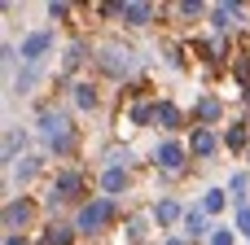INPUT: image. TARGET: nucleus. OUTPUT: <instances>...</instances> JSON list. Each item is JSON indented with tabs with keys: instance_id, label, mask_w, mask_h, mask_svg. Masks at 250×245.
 Instances as JSON below:
<instances>
[{
	"instance_id": "nucleus-1",
	"label": "nucleus",
	"mask_w": 250,
	"mask_h": 245,
	"mask_svg": "<svg viewBox=\"0 0 250 245\" xmlns=\"http://www.w3.org/2000/svg\"><path fill=\"white\" fill-rule=\"evenodd\" d=\"M40 140L53 153H66V145H70V118L66 114H40Z\"/></svg>"
},
{
	"instance_id": "nucleus-2",
	"label": "nucleus",
	"mask_w": 250,
	"mask_h": 245,
	"mask_svg": "<svg viewBox=\"0 0 250 245\" xmlns=\"http://www.w3.org/2000/svg\"><path fill=\"white\" fill-rule=\"evenodd\" d=\"M110 215H114V197H97V202H88V206L75 215V232H97Z\"/></svg>"
},
{
	"instance_id": "nucleus-3",
	"label": "nucleus",
	"mask_w": 250,
	"mask_h": 245,
	"mask_svg": "<svg viewBox=\"0 0 250 245\" xmlns=\"http://www.w3.org/2000/svg\"><path fill=\"white\" fill-rule=\"evenodd\" d=\"M185 158H189V149H185L180 140H158V145H154V162H158V171H167V175H180V171H185Z\"/></svg>"
},
{
	"instance_id": "nucleus-4",
	"label": "nucleus",
	"mask_w": 250,
	"mask_h": 245,
	"mask_svg": "<svg viewBox=\"0 0 250 245\" xmlns=\"http://www.w3.org/2000/svg\"><path fill=\"white\" fill-rule=\"evenodd\" d=\"M48 48H53V31L44 26V31H35V35H26V39H22V48H18V57H22L26 66H40V57H44Z\"/></svg>"
},
{
	"instance_id": "nucleus-5",
	"label": "nucleus",
	"mask_w": 250,
	"mask_h": 245,
	"mask_svg": "<svg viewBox=\"0 0 250 245\" xmlns=\"http://www.w3.org/2000/svg\"><path fill=\"white\" fill-rule=\"evenodd\" d=\"M185 241H198V237H211L215 228H211V215L202 210V206H193V210H185Z\"/></svg>"
},
{
	"instance_id": "nucleus-6",
	"label": "nucleus",
	"mask_w": 250,
	"mask_h": 245,
	"mask_svg": "<svg viewBox=\"0 0 250 245\" xmlns=\"http://www.w3.org/2000/svg\"><path fill=\"white\" fill-rule=\"evenodd\" d=\"M154 224L158 228H171V224H185V210H180V202L176 197H163V202H154Z\"/></svg>"
},
{
	"instance_id": "nucleus-7",
	"label": "nucleus",
	"mask_w": 250,
	"mask_h": 245,
	"mask_svg": "<svg viewBox=\"0 0 250 245\" xmlns=\"http://www.w3.org/2000/svg\"><path fill=\"white\" fill-rule=\"evenodd\" d=\"M220 145H224V140H220L211 127H193V145H189V149H193L198 158H211V153H220Z\"/></svg>"
},
{
	"instance_id": "nucleus-8",
	"label": "nucleus",
	"mask_w": 250,
	"mask_h": 245,
	"mask_svg": "<svg viewBox=\"0 0 250 245\" xmlns=\"http://www.w3.org/2000/svg\"><path fill=\"white\" fill-rule=\"evenodd\" d=\"M79 188H83V180H79L75 171H62V175L53 180V202H66V197H75Z\"/></svg>"
},
{
	"instance_id": "nucleus-9",
	"label": "nucleus",
	"mask_w": 250,
	"mask_h": 245,
	"mask_svg": "<svg viewBox=\"0 0 250 245\" xmlns=\"http://www.w3.org/2000/svg\"><path fill=\"white\" fill-rule=\"evenodd\" d=\"M237 18H242V4H215V9H211V26H215V31L237 26Z\"/></svg>"
},
{
	"instance_id": "nucleus-10",
	"label": "nucleus",
	"mask_w": 250,
	"mask_h": 245,
	"mask_svg": "<svg viewBox=\"0 0 250 245\" xmlns=\"http://www.w3.org/2000/svg\"><path fill=\"white\" fill-rule=\"evenodd\" d=\"M123 184H127V167H105V175H101L105 197H119V193H123Z\"/></svg>"
},
{
	"instance_id": "nucleus-11",
	"label": "nucleus",
	"mask_w": 250,
	"mask_h": 245,
	"mask_svg": "<svg viewBox=\"0 0 250 245\" xmlns=\"http://www.w3.org/2000/svg\"><path fill=\"white\" fill-rule=\"evenodd\" d=\"M154 123H163L167 132H176V127H180V110H176L171 101H158V110H154Z\"/></svg>"
},
{
	"instance_id": "nucleus-12",
	"label": "nucleus",
	"mask_w": 250,
	"mask_h": 245,
	"mask_svg": "<svg viewBox=\"0 0 250 245\" xmlns=\"http://www.w3.org/2000/svg\"><path fill=\"white\" fill-rule=\"evenodd\" d=\"M224 206H229V188H207L202 193V210L207 215H220Z\"/></svg>"
},
{
	"instance_id": "nucleus-13",
	"label": "nucleus",
	"mask_w": 250,
	"mask_h": 245,
	"mask_svg": "<svg viewBox=\"0 0 250 245\" xmlns=\"http://www.w3.org/2000/svg\"><path fill=\"white\" fill-rule=\"evenodd\" d=\"M26 219H31V206H26V202H9V206H4V228H9V232H13L18 224H26Z\"/></svg>"
},
{
	"instance_id": "nucleus-14",
	"label": "nucleus",
	"mask_w": 250,
	"mask_h": 245,
	"mask_svg": "<svg viewBox=\"0 0 250 245\" xmlns=\"http://www.w3.org/2000/svg\"><path fill=\"white\" fill-rule=\"evenodd\" d=\"M119 13L127 18V26H145V22L154 18V9H149V4H123Z\"/></svg>"
},
{
	"instance_id": "nucleus-15",
	"label": "nucleus",
	"mask_w": 250,
	"mask_h": 245,
	"mask_svg": "<svg viewBox=\"0 0 250 245\" xmlns=\"http://www.w3.org/2000/svg\"><path fill=\"white\" fill-rule=\"evenodd\" d=\"M229 193L237 197V210H242V206H250V202H246V193H250V175H246V171H237V175L229 180Z\"/></svg>"
},
{
	"instance_id": "nucleus-16",
	"label": "nucleus",
	"mask_w": 250,
	"mask_h": 245,
	"mask_svg": "<svg viewBox=\"0 0 250 245\" xmlns=\"http://www.w3.org/2000/svg\"><path fill=\"white\" fill-rule=\"evenodd\" d=\"M193 114H198V118H202V123H215V118H220V114H224V105H220V101H215V96H202V101H198V110H193Z\"/></svg>"
},
{
	"instance_id": "nucleus-17",
	"label": "nucleus",
	"mask_w": 250,
	"mask_h": 245,
	"mask_svg": "<svg viewBox=\"0 0 250 245\" xmlns=\"http://www.w3.org/2000/svg\"><path fill=\"white\" fill-rule=\"evenodd\" d=\"M75 105H79V110H92V105H97V88H92V83H75Z\"/></svg>"
},
{
	"instance_id": "nucleus-18",
	"label": "nucleus",
	"mask_w": 250,
	"mask_h": 245,
	"mask_svg": "<svg viewBox=\"0 0 250 245\" xmlns=\"http://www.w3.org/2000/svg\"><path fill=\"white\" fill-rule=\"evenodd\" d=\"M22 145H26V132H9V136H4V162H9V167H13V153H18Z\"/></svg>"
},
{
	"instance_id": "nucleus-19",
	"label": "nucleus",
	"mask_w": 250,
	"mask_h": 245,
	"mask_svg": "<svg viewBox=\"0 0 250 245\" xmlns=\"http://www.w3.org/2000/svg\"><path fill=\"white\" fill-rule=\"evenodd\" d=\"M211 245H237V228H215L211 232Z\"/></svg>"
},
{
	"instance_id": "nucleus-20",
	"label": "nucleus",
	"mask_w": 250,
	"mask_h": 245,
	"mask_svg": "<svg viewBox=\"0 0 250 245\" xmlns=\"http://www.w3.org/2000/svg\"><path fill=\"white\" fill-rule=\"evenodd\" d=\"M224 149H246V132H242V127L224 132Z\"/></svg>"
},
{
	"instance_id": "nucleus-21",
	"label": "nucleus",
	"mask_w": 250,
	"mask_h": 245,
	"mask_svg": "<svg viewBox=\"0 0 250 245\" xmlns=\"http://www.w3.org/2000/svg\"><path fill=\"white\" fill-rule=\"evenodd\" d=\"M35 171H40V158H22V167H18V180L26 184V180L35 175Z\"/></svg>"
},
{
	"instance_id": "nucleus-22",
	"label": "nucleus",
	"mask_w": 250,
	"mask_h": 245,
	"mask_svg": "<svg viewBox=\"0 0 250 245\" xmlns=\"http://www.w3.org/2000/svg\"><path fill=\"white\" fill-rule=\"evenodd\" d=\"M158 105H132V123H149Z\"/></svg>"
},
{
	"instance_id": "nucleus-23",
	"label": "nucleus",
	"mask_w": 250,
	"mask_h": 245,
	"mask_svg": "<svg viewBox=\"0 0 250 245\" xmlns=\"http://www.w3.org/2000/svg\"><path fill=\"white\" fill-rule=\"evenodd\" d=\"M237 232H242V237H250V206H242V210H237Z\"/></svg>"
},
{
	"instance_id": "nucleus-24",
	"label": "nucleus",
	"mask_w": 250,
	"mask_h": 245,
	"mask_svg": "<svg viewBox=\"0 0 250 245\" xmlns=\"http://www.w3.org/2000/svg\"><path fill=\"white\" fill-rule=\"evenodd\" d=\"M66 13H70V4H62V0H57V4H48V18H66Z\"/></svg>"
},
{
	"instance_id": "nucleus-25",
	"label": "nucleus",
	"mask_w": 250,
	"mask_h": 245,
	"mask_svg": "<svg viewBox=\"0 0 250 245\" xmlns=\"http://www.w3.org/2000/svg\"><path fill=\"white\" fill-rule=\"evenodd\" d=\"M4 245H26V237H18V232H9V237H4Z\"/></svg>"
},
{
	"instance_id": "nucleus-26",
	"label": "nucleus",
	"mask_w": 250,
	"mask_h": 245,
	"mask_svg": "<svg viewBox=\"0 0 250 245\" xmlns=\"http://www.w3.org/2000/svg\"><path fill=\"white\" fill-rule=\"evenodd\" d=\"M163 245H189V241H185V237H167Z\"/></svg>"
},
{
	"instance_id": "nucleus-27",
	"label": "nucleus",
	"mask_w": 250,
	"mask_h": 245,
	"mask_svg": "<svg viewBox=\"0 0 250 245\" xmlns=\"http://www.w3.org/2000/svg\"><path fill=\"white\" fill-rule=\"evenodd\" d=\"M246 158H250V153H246Z\"/></svg>"
}]
</instances>
